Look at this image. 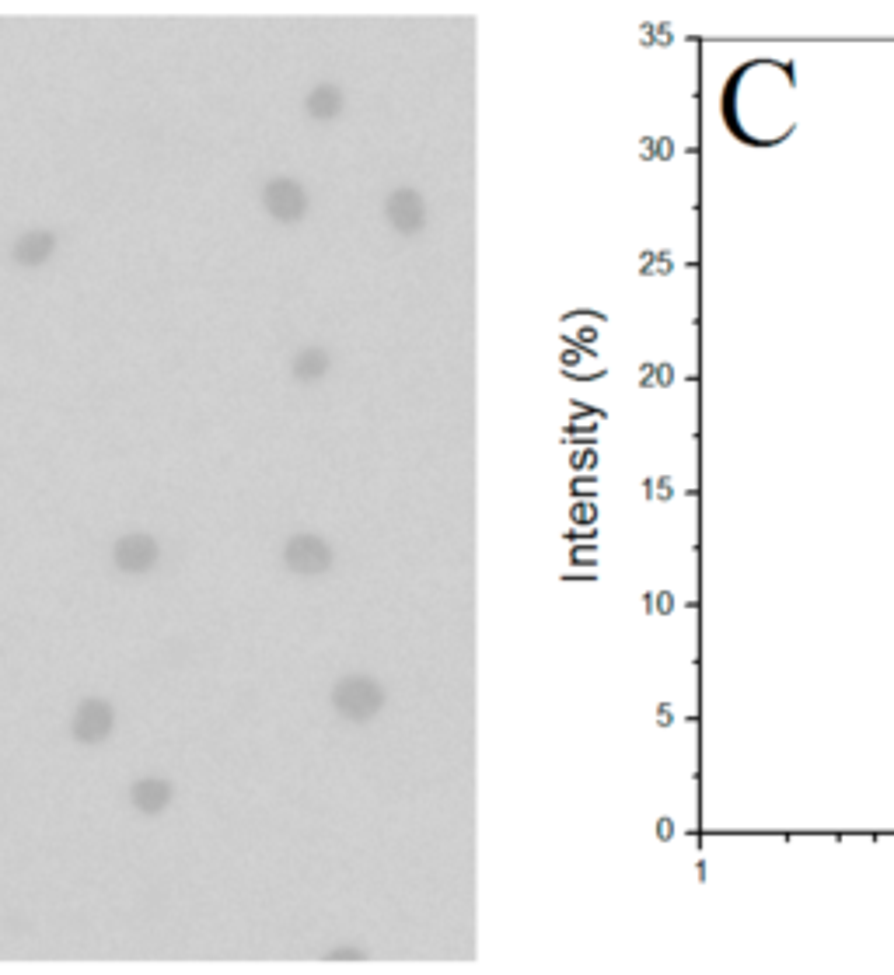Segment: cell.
<instances>
[{
	"label": "cell",
	"mask_w": 894,
	"mask_h": 975,
	"mask_svg": "<svg viewBox=\"0 0 894 975\" xmlns=\"http://www.w3.org/2000/svg\"><path fill=\"white\" fill-rule=\"evenodd\" d=\"M112 727H116V710H112V703H105V699H84V703L74 710L70 734H74V741H81V745H102V741L112 734Z\"/></svg>",
	"instance_id": "1"
},
{
	"label": "cell",
	"mask_w": 894,
	"mask_h": 975,
	"mask_svg": "<svg viewBox=\"0 0 894 975\" xmlns=\"http://www.w3.org/2000/svg\"><path fill=\"white\" fill-rule=\"evenodd\" d=\"M161 546L154 535L144 532H130L112 546V563H116L123 574H147V570L158 563Z\"/></svg>",
	"instance_id": "2"
},
{
	"label": "cell",
	"mask_w": 894,
	"mask_h": 975,
	"mask_svg": "<svg viewBox=\"0 0 894 975\" xmlns=\"http://www.w3.org/2000/svg\"><path fill=\"white\" fill-rule=\"evenodd\" d=\"M262 207L269 210V217L290 224V221H301L304 217V210H308V196H304V189L297 186L294 179H273V182H266V189H262Z\"/></svg>",
	"instance_id": "3"
},
{
	"label": "cell",
	"mask_w": 894,
	"mask_h": 975,
	"mask_svg": "<svg viewBox=\"0 0 894 975\" xmlns=\"http://www.w3.org/2000/svg\"><path fill=\"white\" fill-rule=\"evenodd\" d=\"M283 563H287L294 574H322L332 563V553L322 539L315 535H294V539L283 546Z\"/></svg>",
	"instance_id": "4"
},
{
	"label": "cell",
	"mask_w": 894,
	"mask_h": 975,
	"mask_svg": "<svg viewBox=\"0 0 894 975\" xmlns=\"http://www.w3.org/2000/svg\"><path fill=\"white\" fill-rule=\"evenodd\" d=\"M336 706L346 713V717L360 720V717H371L374 706L381 703L378 689H374L371 682H364V678H346V682L336 685Z\"/></svg>",
	"instance_id": "5"
},
{
	"label": "cell",
	"mask_w": 894,
	"mask_h": 975,
	"mask_svg": "<svg viewBox=\"0 0 894 975\" xmlns=\"http://www.w3.org/2000/svg\"><path fill=\"white\" fill-rule=\"evenodd\" d=\"M172 797H175V787L165 776H140L130 787V804L140 815H161L172 804Z\"/></svg>",
	"instance_id": "6"
},
{
	"label": "cell",
	"mask_w": 894,
	"mask_h": 975,
	"mask_svg": "<svg viewBox=\"0 0 894 975\" xmlns=\"http://www.w3.org/2000/svg\"><path fill=\"white\" fill-rule=\"evenodd\" d=\"M56 252V235L53 231H25L21 238H14L11 245V256L18 266H28V270H35V266H42L49 256Z\"/></svg>",
	"instance_id": "7"
},
{
	"label": "cell",
	"mask_w": 894,
	"mask_h": 975,
	"mask_svg": "<svg viewBox=\"0 0 894 975\" xmlns=\"http://www.w3.org/2000/svg\"><path fill=\"white\" fill-rule=\"evenodd\" d=\"M325 367H329V357H325V350H318V346H311V350H301L294 360V378L301 381H318L325 374Z\"/></svg>",
	"instance_id": "8"
},
{
	"label": "cell",
	"mask_w": 894,
	"mask_h": 975,
	"mask_svg": "<svg viewBox=\"0 0 894 975\" xmlns=\"http://www.w3.org/2000/svg\"><path fill=\"white\" fill-rule=\"evenodd\" d=\"M308 112L315 119H329L339 112V91L336 88H315L308 98Z\"/></svg>",
	"instance_id": "9"
}]
</instances>
